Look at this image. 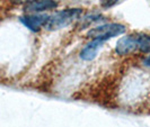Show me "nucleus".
Wrapping results in <instances>:
<instances>
[{"label": "nucleus", "instance_id": "9d476101", "mask_svg": "<svg viewBox=\"0 0 150 127\" xmlns=\"http://www.w3.org/2000/svg\"><path fill=\"white\" fill-rule=\"evenodd\" d=\"M143 64H144L146 67H150V55H148V56L144 59V61H143Z\"/></svg>", "mask_w": 150, "mask_h": 127}, {"label": "nucleus", "instance_id": "6e6552de", "mask_svg": "<svg viewBox=\"0 0 150 127\" xmlns=\"http://www.w3.org/2000/svg\"><path fill=\"white\" fill-rule=\"evenodd\" d=\"M103 19H104V17L100 14H90V15L86 16L85 18L81 19V26H83V28H86L91 22H99V20H103Z\"/></svg>", "mask_w": 150, "mask_h": 127}, {"label": "nucleus", "instance_id": "f03ea898", "mask_svg": "<svg viewBox=\"0 0 150 127\" xmlns=\"http://www.w3.org/2000/svg\"><path fill=\"white\" fill-rule=\"evenodd\" d=\"M125 26L119 22H107L104 25H99L87 32V37L91 39H102L108 41L113 37H116L125 33Z\"/></svg>", "mask_w": 150, "mask_h": 127}, {"label": "nucleus", "instance_id": "20e7f679", "mask_svg": "<svg viewBox=\"0 0 150 127\" xmlns=\"http://www.w3.org/2000/svg\"><path fill=\"white\" fill-rule=\"evenodd\" d=\"M58 6L59 4L55 0H33V1L26 2L23 7V10L25 13L34 14V13H42L46 10H53L58 8Z\"/></svg>", "mask_w": 150, "mask_h": 127}, {"label": "nucleus", "instance_id": "0eeeda50", "mask_svg": "<svg viewBox=\"0 0 150 127\" xmlns=\"http://www.w3.org/2000/svg\"><path fill=\"white\" fill-rule=\"evenodd\" d=\"M138 48L142 53H150V35L138 33Z\"/></svg>", "mask_w": 150, "mask_h": 127}, {"label": "nucleus", "instance_id": "f257e3e1", "mask_svg": "<svg viewBox=\"0 0 150 127\" xmlns=\"http://www.w3.org/2000/svg\"><path fill=\"white\" fill-rule=\"evenodd\" d=\"M81 14H83L81 8H69L57 11L55 14L49 16L47 22L44 25V28L47 30L62 29L69 26L71 22L79 19Z\"/></svg>", "mask_w": 150, "mask_h": 127}, {"label": "nucleus", "instance_id": "1a4fd4ad", "mask_svg": "<svg viewBox=\"0 0 150 127\" xmlns=\"http://www.w3.org/2000/svg\"><path fill=\"white\" fill-rule=\"evenodd\" d=\"M119 1L120 0H100V6L103 8H105V9H107V8H111L114 5H116Z\"/></svg>", "mask_w": 150, "mask_h": 127}, {"label": "nucleus", "instance_id": "7ed1b4c3", "mask_svg": "<svg viewBox=\"0 0 150 127\" xmlns=\"http://www.w3.org/2000/svg\"><path fill=\"white\" fill-rule=\"evenodd\" d=\"M138 50V37L137 34L127 35L124 37L120 38L115 45V53L117 55H129Z\"/></svg>", "mask_w": 150, "mask_h": 127}, {"label": "nucleus", "instance_id": "423d86ee", "mask_svg": "<svg viewBox=\"0 0 150 127\" xmlns=\"http://www.w3.org/2000/svg\"><path fill=\"white\" fill-rule=\"evenodd\" d=\"M104 41L102 39H93L90 43L83 46V48L79 53V58L83 61L89 62V61L95 60V58L97 56L99 48L104 45Z\"/></svg>", "mask_w": 150, "mask_h": 127}, {"label": "nucleus", "instance_id": "39448f33", "mask_svg": "<svg viewBox=\"0 0 150 127\" xmlns=\"http://www.w3.org/2000/svg\"><path fill=\"white\" fill-rule=\"evenodd\" d=\"M47 18L49 15L45 14H27L21 17V22L30 30L38 33L42 28V26L44 27L45 22H47Z\"/></svg>", "mask_w": 150, "mask_h": 127}]
</instances>
